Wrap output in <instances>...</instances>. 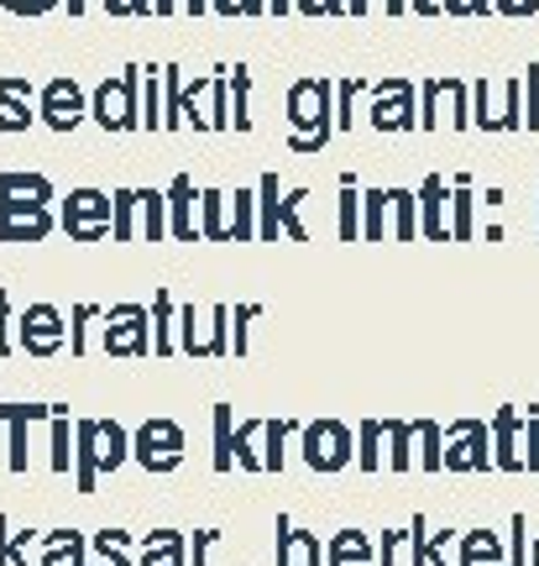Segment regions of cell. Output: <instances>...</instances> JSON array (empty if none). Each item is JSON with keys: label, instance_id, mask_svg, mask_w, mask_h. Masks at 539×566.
<instances>
[{"label": "cell", "instance_id": "obj_1", "mask_svg": "<svg viewBox=\"0 0 539 566\" xmlns=\"http://www.w3.org/2000/svg\"><path fill=\"white\" fill-rule=\"evenodd\" d=\"M451 467H487V424L466 420L451 430V451H445Z\"/></svg>", "mask_w": 539, "mask_h": 566}, {"label": "cell", "instance_id": "obj_2", "mask_svg": "<svg viewBox=\"0 0 539 566\" xmlns=\"http://www.w3.org/2000/svg\"><path fill=\"white\" fill-rule=\"evenodd\" d=\"M315 451H309V462L315 467H340L346 462V430H336V424H325V451H320V441H309Z\"/></svg>", "mask_w": 539, "mask_h": 566}, {"label": "cell", "instance_id": "obj_3", "mask_svg": "<svg viewBox=\"0 0 539 566\" xmlns=\"http://www.w3.org/2000/svg\"><path fill=\"white\" fill-rule=\"evenodd\" d=\"M503 551H498V535H487V530H477V535H466V566H498Z\"/></svg>", "mask_w": 539, "mask_h": 566}, {"label": "cell", "instance_id": "obj_4", "mask_svg": "<svg viewBox=\"0 0 539 566\" xmlns=\"http://www.w3.org/2000/svg\"><path fill=\"white\" fill-rule=\"evenodd\" d=\"M472 231V195H466V184H456V237Z\"/></svg>", "mask_w": 539, "mask_h": 566}, {"label": "cell", "instance_id": "obj_5", "mask_svg": "<svg viewBox=\"0 0 539 566\" xmlns=\"http://www.w3.org/2000/svg\"><path fill=\"white\" fill-rule=\"evenodd\" d=\"M529 556H535V566H539V541H535V551H529Z\"/></svg>", "mask_w": 539, "mask_h": 566}]
</instances>
